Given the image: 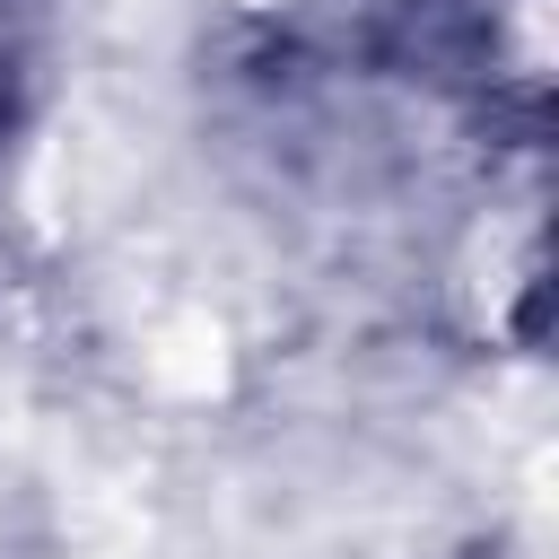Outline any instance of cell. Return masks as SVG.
Here are the masks:
<instances>
[{
  "mask_svg": "<svg viewBox=\"0 0 559 559\" xmlns=\"http://www.w3.org/2000/svg\"><path fill=\"white\" fill-rule=\"evenodd\" d=\"M122 175H131V148L114 131H96V122H61L52 148H44V201H52V218H87Z\"/></svg>",
  "mask_w": 559,
  "mask_h": 559,
  "instance_id": "obj_1",
  "label": "cell"
},
{
  "mask_svg": "<svg viewBox=\"0 0 559 559\" xmlns=\"http://www.w3.org/2000/svg\"><path fill=\"white\" fill-rule=\"evenodd\" d=\"M148 376H157L166 393H183V402L218 393V384H227V332H218L201 306H183L175 323H157V341H148Z\"/></svg>",
  "mask_w": 559,
  "mask_h": 559,
  "instance_id": "obj_2",
  "label": "cell"
}]
</instances>
